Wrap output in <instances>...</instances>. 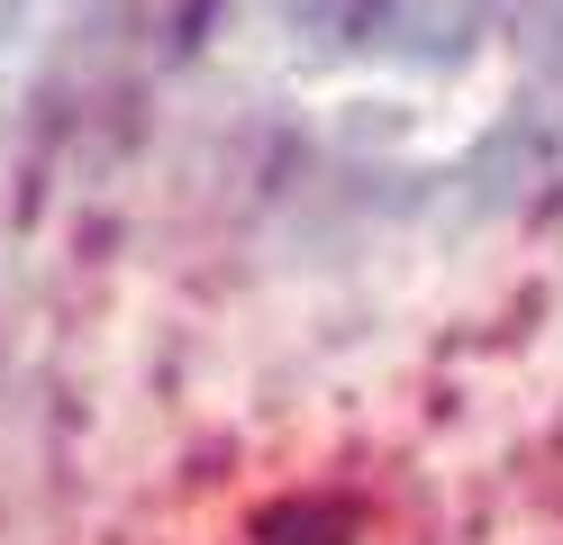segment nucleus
Instances as JSON below:
<instances>
[{
  "label": "nucleus",
  "mask_w": 563,
  "mask_h": 545,
  "mask_svg": "<svg viewBox=\"0 0 563 545\" xmlns=\"http://www.w3.org/2000/svg\"><path fill=\"white\" fill-rule=\"evenodd\" d=\"M500 0H364V46H382L391 64H418V73H454Z\"/></svg>",
  "instance_id": "f257e3e1"
},
{
  "label": "nucleus",
  "mask_w": 563,
  "mask_h": 545,
  "mask_svg": "<svg viewBox=\"0 0 563 545\" xmlns=\"http://www.w3.org/2000/svg\"><path fill=\"white\" fill-rule=\"evenodd\" d=\"M273 19L291 28V46H309V55H336L345 36L364 28V0H273Z\"/></svg>",
  "instance_id": "f03ea898"
},
{
  "label": "nucleus",
  "mask_w": 563,
  "mask_h": 545,
  "mask_svg": "<svg viewBox=\"0 0 563 545\" xmlns=\"http://www.w3.org/2000/svg\"><path fill=\"white\" fill-rule=\"evenodd\" d=\"M527 46H537L545 73H563V0H537V10H527Z\"/></svg>",
  "instance_id": "7ed1b4c3"
}]
</instances>
